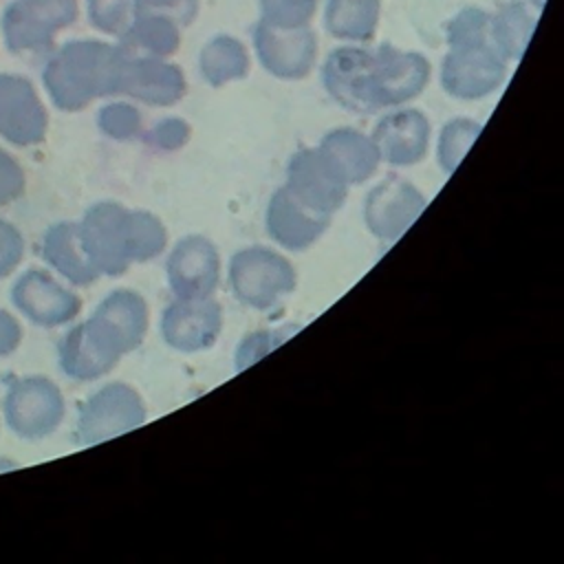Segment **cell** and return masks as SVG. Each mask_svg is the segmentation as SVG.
I'll use <instances>...</instances> for the list:
<instances>
[{
	"instance_id": "37",
	"label": "cell",
	"mask_w": 564,
	"mask_h": 564,
	"mask_svg": "<svg viewBox=\"0 0 564 564\" xmlns=\"http://www.w3.org/2000/svg\"><path fill=\"white\" fill-rule=\"evenodd\" d=\"M22 341L20 322L4 308H0V357H9Z\"/></svg>"
},
{
	"instance_id": "13",
	"label": "cell",
	"mask_w": 564,
	"mask_h": 564,
	"mask_svg": "<svg viewBox=\"0 0 564 564\" xmlns=\"http://www.w3.org/2000/svg\"><path fill=\"white\" fill-rule=\"evenodd\" d=\"M284 187L304 207L328 218L348 198V185L335 174L317 148H302L291 154Z\"/></svg>"
},
{
	"instance_id": "4",
	"label": "cell",
	"mask_w": 564,
	"mask_h": 564,
	"mask_svg": "<svg viewBox=\"0 0 564 564\" xmlns=\"http://www.w3.org/2000/svg\"><path fill=\"white\" fill-rule=\"evenodd\" d=\"M297 273L289 258L269 247H245L229 260V289L234 297L253 308L269 311L293 293Z\"/></svg>"
},
{
	"instance_id": "27",
	"label": "cell",
	"mask_w": 564,
	"mask_h": 564,
	"mask_svg": "<svg viewBox=\"0 0 564 564\" xmlns=\"http://www.w3.org/2000/svg\"><path fill=\"white\" fill-rule=\"evenodd\" d=\"M478 134H480V123L474 119L458 117L445 123V128L441 130L438 150H436L438 165L445 174H454V170L460 165V161L465 159L467 150L471 148Z\"/></svg>"
},
{
	"instance_id": "11",
	"label": "cell",
	"mask_w": 564,
	"mask_h": 564,
	"mask_svg": "<svg viewBox=\"0 0 564 564\" xmlns=\"http://www.w3.org/2000/svg\"><path fill=\"white\" fill-rule=\"evenodd\" d=\"M48 134V112L33 82L0 73V137L18 148L40 145Z\"/></svg>"
},
{
	"instance_id": "36",
	"label": "cell",
	"mask_w": 564,
	"mask_h": 564,
	"mask_svg": "<svg viewBox=\"0 0 564 564\" xmlns=\"http://www.w3.org/2000/svg\"><path fill=\"white\" fill-rule=\"evenodd\" d=\"M280 330H258L247 335L240 346L236 348V370H245L247 366H251L253 361L262 359L267 352H271V348H275L284 337H275Z\"/></svg>"
},
{
	"instance_id": "7",
	"label": "cell",
	"mask_w": 564,
	"mask_h": 564,
	"mask_svg": "<svg viewBox=\"0 0 564 564\" xmlns=\"http://www.w3.org/2000/svg\"><path fill=\"white\" fill-rule=\"evenodd\" d=\"M148 419L143 397L123 381H112L88 394L77 410L75 438L82 445H97L126 434Z\"/></svg>"
},
{
	"instance_id": "18",
	"label": "cell",
	"mask_w": 564,
	"mask_h": 564,
	"mask_svg": "<svg viewBox=\"0 0 564 564\" xmlns=\"http://www.w3.org/2000/svg\"><path fill=\"white\" fill-rule=\"evenodd\" d=\"M187 93V79L181 66L165 57L126 53L119 95H126L145 106H172Z\"/></svg>"
},
{
	"instance_id": "26",
	"label": "cell",
	"mask_w": 564,
	"mask_h": 564,
	"mask_svg": "<svg viewBox=\"0 0 564 564\" xmlns=\"http://www.w3.org/2000/svg\"><path fill=\"white\" fill-rule=\"evenodd\" d=\"M535 15L531 13L529 4L516 0L500 7L491 15V42L498 53L509 59H520L527 51V44L535 29Z\"/></svg>"
},
{
	"instance_id": "28",
	"label": "cell",
	"mask_w": 564,
	"mask_h": 564,
	"mask_svg": "<svg viewBox=\"0 0 564 564\" xmlns=\"http://www.w3.org/2000/svg\"><path fill=\"white\" fill-rule=\"evenodd\" d=\"M97 128L115 141H132L143 134V115L130 101H110L99 108Z\"/></svg>"
},
{
	"instance_id": "10",
	"label": "cell",
	"mask_w": 564,
	"mask_h": 564,
	"mask_svg": "<svg viewBox=\"0 0 564 564\" xmlns=\"http://www.w3.org/2000/svg\"><path fill=\"white\" fill-rule=\"evenodd\" d=\"M427 200L410 181L388 174L377 183L364 203L366 229L383 242L401 238L423 214Z\"/></svg>"
},
{
	"instance_id": "12",
	"label": "cell",
	"mask_w": 564,
	"mask_h": 564,
	"mask_svg": "<svg viewBox=\"0 0 564 564\" xmlns=\"http://www.w3.org/2000/svg\"><path fill=\"white\" fill-rule=\"evenodd\" d=\"M11 302L20 315L42 328L64 326L82 311V297L42 269H29L13 282Z\"/></svg>"
},
{
	"instance_id": "6",
	"label": "cell",
	"mask_w": 564,
	"mask_h": 564,
	"mask_svg": "<svg viewBox=\"0 0 564 564\" xmlns=\"http://www.w3.org/2000/svg\"><path fill=\"white\" fill-rule=\"evenodd\" d=\"M64 394L48 377L31 375L9 383L2 399V416L22 441H42L64 421Z\"/></svg>"
},
{
	"instance_id": "17",
	"label": "cell",
	"mask_w": 564,
	"mask_h": 564,
	"mask_svg": "<svg viewBox=\"0 0 564 564\" xmlns=\"http://www.w3.org/2000/svg\"><path fill=\"white\" fill-rule=\"evenodd\" d=\"M430 82V62L416 51L381 44L375 51L372 99L377 110L416 99Z\"/></svg>"
},
{
	"instance_id": "8",
	"label": "cell",
	"mask_w": 564,
	"mask_h": 564,
	"mask_svg": "<svg viewBox=\"0 0 564 564\" xmlns=\"http://www.w3.org/2000/svg\"><path fill=\"white\" fill-rule=\"evenodd\" d=\"M507 75V59L494 42L449 46L443 66V90L456 99H482L498 90Z\"/></svg>"
},
{
	"instance_id": "34",
	"label": "cell",
	"mask_w": 564,
	"mask_h": 564,
	"mask_svg": "<svg viewBox=\"0 0 564 564\" xmlns=\"http://www.w3.org/2000/svg\"><path fill=\"white\" fill-rule=\"evenodd\" d=\"M26 176L18 159L0 145V207L18 200L24 194Z\"/></svg>"
},
{
	"instance_id": "24",
	"label": "cell",
	"mask_w": 564,
	"mask_h": 564,
	"mask_svg": "<svg viewBox=\"0 0 564 564\" xmlns=\"http://www.w3.org/2000/svg\"><path fill=\"white\" fill-rule=\"evenodd\" d=\"M198 70L209 86L220 88L229 82L247 77L249 53L240 40L227 33H218L200 48Z\"/></svg>"
},
{
	"instance_id": "33",
	"label": "cell",
	"mask_w": 564,
	"mask_h": 564,
	"mask_svg": "<svg viewBox=\"0 0 564 564\" xmlns=\"http://www.w3.org/2000/svg\"><path fill=\"white\" fill-rule=\"evenodd\" d=\"M24 247L22 231L13 223L0 218V280L18 269L24 258Z\"/></svg>"
},
{
	"instance_id": "30",
	"label": "cell",
	"mask_w": 564,
	"mask_h": 564,
	"mask_svg": "<svg viewBox=\"0 0 564 564\" xmlns=\"http://www.w3.org/2000/svg\"><path fill=\"white\" fill-rule=\"evenodd\" d=\"M447 46L491 42V13L469 7L447 22Z\"/></svg>"
},
{
	"instance_id": "29",
	"label": "cell",
	"mask_w": 564,
	"mask_h": 564,
	"mask_svg": "<svg viewBox=\"0 0 564 564\" xmlns=\"http://www.w3.org/2000/svg\"><path fill=\"white\" fill-rule=\"evenodd\" d=\"M137 11V0H86L90 26L104 35L121 37Z\"/></svg>"
},
{
	"instance_id": "25",
	"label": "cell",
	"mask_w": 564,
	"mask_h": 564,
	"mask_svg": "<svg viewBox=\"0 0 564 564\" xmlns=\"http://www.w3.org/2000/svg\"><path fill=\"white\" fill-rule=\"evenodd\" d=\"M381 15L379 0H328L324 9V29L346 42H368Z\"/></svg>"
},
{
	"instance_id": "32",
	"label": "cell",
	"mask_w": 564,
	"mask_h": 564,
	"mask_svg": "<svg viewBox=\"0 0 564 564\" xmlns=\"http://www.w3.org/2000/svg\"><path fill=\"white\" fill-rule=\"evenodd\" d=\"M192 134V128L185 119L181 117H167V119H161L156 121L150 130H145L141 137L143 141L154 148V150H161V152H174L178 148H183L187 143Z\"/></svg>"
},
{
	"instance_id": "20",
	"label": "cell",
	"mask_w": 564,
	"mask_h": 564,
	"mask_svg": "<svg viewBox=\"0 0 564 564\" xmlns=\"http://www.w3.org/2000/svg\"><path fill=\"white\" fill-rule=\"evenodd\" d=\"M264 225L269 238L275 245L289 251H306L326 234L330 218L304 207L282 185L271 194L267 203Z\"/></svg>"
},
{
	"instance_id": "9",
	"label": "cell",
	"mask_w": 564,
	"mask_h": 564,
	"mask_svg": "<svg viewBox=\"0 0 564 564\" xmlns=\"http://www.w3.org/2000/svg\"><path fill=\"white\" fill-rule=\"evenodd\" d=\"M253 48L262 68L280 79H304L317 57V40L308 26L284 29L258 20L253 26Z\"/></svg>"
},
{
	"instance_id": "23",
	"label": "cell",
	"mask_w": 564,
	"mask_h": 564,
	"mask_svg": "<svg viewBox=\"0 0 564 564\" xmlns=\"http://www.w3.org/2000/svg\"><path fill=\"white\" fill-rule=\"evenodd\" d=\"M119 46L130 55L170 57L181 46V26L165 15L137 11L126 33L119 37Z\"/></svg>"
},
{
	"instance_id": "38",
	"label": "cell",
	"mask_w": 564,
	"mask_h": 564,
	"mask_svg": "<svg viewBox=\"0 0 564 564\" xmlns=\"http://www.w3.org/2000/svg\"><path fill=\"white\" fill-rule=\"evenodd\" d=\"M531 2H533V7H538V9H542V7H544V2H546V0H531Z\"/></svg>"
},
{
	"instance_id": "31",
	"label": "cell",
	"mask_w": 564,
	"mask_h": 564,
	"mask_svg": "<svg viewBox=\"0 0 564 564\" xmlns=\"http://www.w3.org/2000/svg\"><path fill=\"white\" fill-rule=\"evenodd\" d=\"M315 9L317 0H260V20L284 29L308 26Z\"/></svg>"
},
{
	"instance_id": "5",
	"label": "cell",
	"mask_w": 564,
	"mask_h": 564,
	"mask_svg": "<svg viewBox=\"0 0 564 564\" xmlns=\"http://www.w3.org/2000/svg\"><path fill=\"white\" fill-rule=\"evenodd\" d=\"M79 18V0H11L0 18V35L11 53H51L57 33Z\"/></svg>"
},
{
	"instance_id": "19",
	"label": "cell",
	"mask_w": 564,
	"mask_h": 564,
	"mask_svg": "<svg viewBox=\"0 0 564 564\" xmlns=\"http://www.w3.org/2000/svg\"><path fill=\"white\" fill-rule=\"evenodd\" d=\"M432 126L416 108H403L386 115L372 130V141L379 148L381 161L394 167L421 163L430 150Z\"/></svg>"
},
{
	"instance_id": "22",
	"label": "cell",
	"mask_w": 564,
	"mask_h": 564,
	"mask_svg": "<svg viewBox=\"0 0 564 564\" xmlns=\"http://www.w3.org/2000/svg\"><path fill=\"white\" fill-rule=\"evenodd\" d=\"M40 253L48 267H53L64 280L75 286H90L101 278L84 249L79 223L59 220L51 225L44 231Z\"/></svg>"
},
{
	"instance_id": "35",
	"label": "cell",
	"mask_w": 564,
	"mask_h": 564,
	"mask_svg": "<svg viewBox=\"0 0 564 564\" xmlns=\"http://www.w3.org/2000/svg\"><path fill=\"white\" fill-rule=\"evenodd\" d=\"M198 4L200 0H137V11L172 18L183 29L196 20Z\"/></svg>"
},
{
	"instance_id": "14",
	"label": "cell",
	"mask_w": 564,
	"mask_h": 564,
	"mask_svg": "<svg viewBox=\"0 0 564 564\" xmlns=\"http://www.w3.org/2000/svg\"><path fill=\"white\" fill-rule=\"evenodd\" d=\"M375 51L339 46L328 53L322 66V84L333 101L355 115L377 112L372 99Z\"/></svg>"
},
{
	"instance_id": "15",
	"label": "cell",
	"mask_w": 564,
	"mask_h": 564,
	"mask_svg": "<svg viewBox=\"0 0 564 564\" xmlns=\"http://www.w3.org/2000/svg\"><path fill=\"white\" fill-rule=\"evenodd\" d=\"M165 275L174 297H212L220 282V256L216 245L198 234L181 238L167 256Z\"/></svg>"
},
{
	"instance_id": "1",
	"label": "cell",
	"mask_w": 564,
	"mask_h": 564,
	"mask_svg": "<svg viewBox=\"0 0 564 564\" xmlns=\"http://www.w3.org/2000/svg\"><path fill=\"white\" fill-rule=\"evenodd\" d=\"M148 326L150 308L145 300L137 291L115 289L88 319L62 335L57 364L73 381H95L143 344Z\"/></svg>"
},
{
	"instance_id": "2",
	"label": "cell",
	"mask_w": 564,
	"mask_h": 564,
	"mask_svg": "<svg viewBox=\"0 0 564 564\" xmlns=\"http://www.w3.org/2000/svg\"><path fill=\"white\" fill-rule=\"evenodd\" d=\"M77 223L84 249L99 275H123L132 264L150 262L167 247L163 220L148 209L99 200Z\"/></svg>"
},
{
	"instance_id": "16",
	"label": "cell",
	"mask_w": 564,
	"mask_h": 564,
	"mask_svg": "<svg viewBox=\"0 0 564 564\" xmlns=\"http://www.w3.org/2000/svg\"><path fill=\"white\" fill-rule=\"evenodd\" d=\"M161 337L176 352L212 348L223 330V306L214 297H174L161 315Z\"/></svg>"
},
{
	"instance_id": "3",
	"label": "cell",
	"mask_w": 564,
	"mask_h": 564,
	"mask_svg": "<svg viewBox=\"0 0 564 564\" xmlns=\"http://www.w3.org/2000/svg\"><path fill=\"white\" fill-rule=\"evenodd\" d=\"M126 51L119 44L77 37L53 48L44 68L42 84L62 112H79L95 99L119 95Z\"/></svg>"
},
{
	"instance_id": "21",
	"label": "cell",
	"mask_w": 564,
	"mask_h": 564,
	"mask_svg": "<svg viewBox=\"0 0 564 564\" xmlns=\"http://www.w3.org/2000/svg\"><path fill=\"white\" fill-rule=\"evenodd\" d=\"M317 150L348 187L368 181L381 163V154L372 137L355 128H335L326 132Z\"/></svg>"
}]
</instances>
